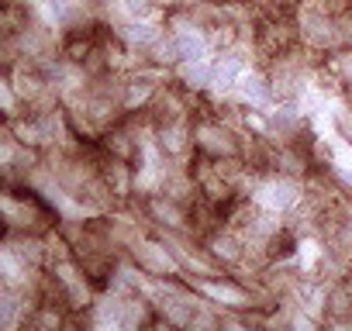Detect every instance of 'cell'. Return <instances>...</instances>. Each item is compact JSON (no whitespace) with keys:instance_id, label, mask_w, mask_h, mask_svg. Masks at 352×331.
Instances as JSON below:
<instances>
[]
</instances>
